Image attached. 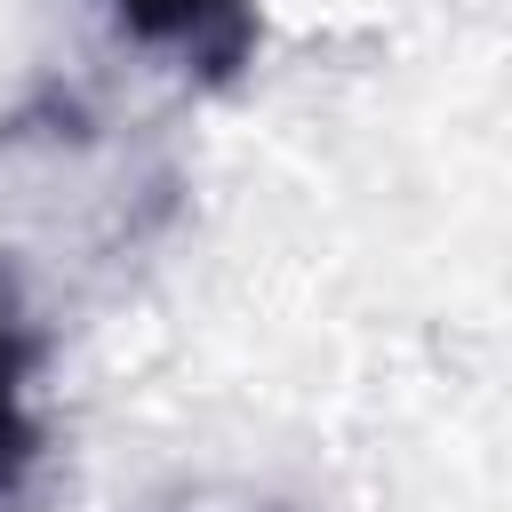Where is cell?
I'll return each mask as SVG.
<instances>
[{"mask_svg": "<svg viewBox=\"0 0 512 512\" xmlns=\"http://www.w3.org/2000/svg\"><path fill=\"white\" fill-rule=\"evenodd\" d=\"M136 48H160L192 80L224 88L256 56V0H104Z\"/></svg>", "mask_w": 512, "mask_h": 512, "instance_id": "cell-1", "label": "cell"}, {"mask_svg": "<svg viewBox=\"0 0 512 512\" xmlns=\"http://www.w3.org/2000/svg\"><path fill=\"white\" fill-rule=\"evenodd\" d=\"M40 456V416H32V344L16 328V312L0 304V496L32 472Z\"/></svg>", "mask_w": 512, "mask_h": 512, "instance_id": "cell-2", "label": "cell"}]
</instances>
